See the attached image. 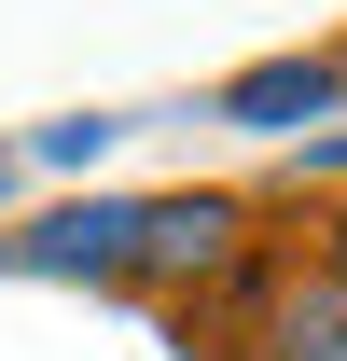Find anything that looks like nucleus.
<instances>
[{"label":"nucleus","mask_w":347,"mask_h":361,"mask_svg":"<svg viewBox=\"0 0 347 361\" xmlns=\"http://www.w3.org/2000/svg\"><path fill=\"white\" fill-rule=\"evenodd\" d=\"M0 195H14V153H0Z\"/></svg>","instance_id":"8"},{"label":"nucleus","mask_w":347,"mask_h":361,"mask_svg":"<svg viewBox=\"0 0 347 361\" xmlns=\"http://www.w3.org/2000/svg\"><path fill=\"white\" fill-rule=\"evenodd\" d=\"M111 139H126V126H111V111H70V126H42V139H28V153H42V167H97Z\"/></svg>","instance_id":"5"},{"label":"nucleus","mask_w":347,"mask_h":361,"mask_svg":"<svg viewBox=\"0 0 347 361\" xmlns=\"http://www.w3.org/2000/svg\"><path fill=\"white\" fill-rule=\"evenodd\" d=\"M334 97H347V56H334Z\"/></svg>","instance_id":"9"},{"label":"nucleus","mask_w":347,"mask_h":361,"mask_svg":"<svg viewBox=\"0 0 347 361\" xmlns=\"http://www.w3.org/2000/svg\"><path fill=\"white\" fill-rule=\"evenodd\" d=\"M292 180H347V139H305V153H292Z\"/></svg>","instance_id":"7"},{"label":"nucleus","mask_w":347,"mask_h":361,"mask_svg":"<svg viewBox=\"0 0 347 361\" xmlns=\"http://www.w3.org/2000/svg\"><path fill=\"white\" fill-rule=\"evenodd\" d=\"M236 223H250L236 195H153L139 236H126V278H153V292L195 278V292H209V278H236Z\"/></svg>","instance_id":"1"},{"label":"nucleus","mask_w":347,"mask_h":361,"mask_svg":"<svg viewBox=\"0 0 347 361\" xmlns=\"http://www.w3.org/2000/svg\"><path fill=\"white\" fill-rule=\"evenodd\" d=\"M319 111H334V56H264L222 84V126H250V139H305Z\"/></svg>","instance_id":"3"},{"label":"nucleus","mask_w":347,"mask_h":361,"mask_svg":"<svg viewBox=\"0 0 347 361\" xmlns=\"http://www.w3.org/2000/svg\"><path fill=\"white\" fill-rule=\"evenodd\" d=\"M319 292H347V195H334V223H319Z\"/></svg>","instance_id":"6"},{"label":"nucleus","mask_w":347,"mask_h":361,"mask_svg":"<svg viewBox=\"0 0 347 361\" xmlns=\"http://www.w3.org/2000/svg\"><path fill=\"white\" fill-rule=\"evenodd\" d=\"M264 361H347V292H319V278H305L292 306L264 319Z\"/></svg>","instance_id":"4"},{"label":"nucleus","mask_w":347,"mask_h":361,"mask_svg":"<svg viewBox=\"0 0 347 361\" xmlns=\"http://www.w3.org/2000/svg\"><path fill=\"white\" fill-rule=\"evenodd\" d=\"M0 264H14V250H0Z\"/></svg>","instance_id":"10"},{"label":"nucleus","mask_w":347,"mask_h":361,"mask_svg":"<svg viewBox=\"0 0 347 361\" xmlns=\"http://www.w3.org/2000/svg\"><path fill=\"white\" fill-rule=\"evenodd\" d=\"M126 236H139V209L126 195H70V209H42L28 236H0L28 278H126Z\"/></svg>","instance_id":"2"}]
</instances>
